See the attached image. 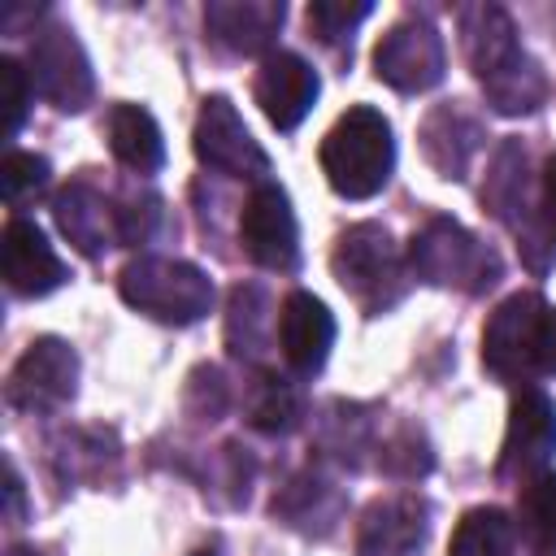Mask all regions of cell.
<instances>
[{
	"instance_id": "14",
	"label": "cell",
	"mask_w": 556,
	"mask_h": 556,
	"mask_svg": "<svg viewBox=\"0 0 556 556\" xmlns=\"http://www.w3.org/2000/svg\"><path fill=\"white\" fill-rule=\"evenodd\" d=\"M30 70H35V87L48 100H56V109H83V100H87L83 87H91V78H87V61L78 56L70 35L56 30L52 39H39Z\"/></svg>"
},
{
	"instance_id": "6",
	"label": "cell",
	"mask_w": 556,
	"mask_h": 556,
	"mask_svg": "<svg viewBox=\"0 0 556 556\" xmlns=\"http://www.w3.org/2000/svg\"><path fill=\"white\" fill-rule=\"evenodd\" d=\"M413 265H421V274L434 278V282L469 278V291L486 287L495 278V269H500L495 256L452 222H434L421 239H413Z\"/></svg>"
},
{
	"instance_id": "15",
	"label": "cell",
	"mask_w": 556,
	"mask_h": 556,
	"mask_svg": "<svg viewBox=\"0 0 556 556\" xmlns=\"http://www.w3.org/2000/svg\"><path fill=\"white\" fill-rule=\"evenodd\" d=\"M421 504L417 500H382L365 513L361 526V556H408L421 543Z\"/></svg>"
},
{
	"instance_id": "25",
	"label": "cell",
	"mask_w": 556,
	"mask_h": 556,
	"mask_svg": "<svg viewBox=\"0 0 556 556\" xmlns=\"http://www.w3.org/2000/svg\"><path fill=\"white\" fill-rule=\"evenodd\" d=\"M543 226L556 239V156H547L543 165Z\"/></svg>"
},
{
	"instance_id": "1",
	"label": "cell",
	"mask_w": 556,
	"mask_h": 556,
	"mask_svg": "<svg viewBox=\"0 0 556 556\" xmlns=\"http://www.w3.org/2000/svg\"><path fill=\"white\" fill-rule=\"evenodd\" d=\"M395 165V143H391V126L378 109L369 104H352L330 135L321 139V169L326 182L348 195V200H369L387 187Z\"/></svg>"
},
{
	"instance_id": "23",
	"label": "cell",
	"mask_w": 556,
	"mask_h": 556,
	"mask_svg": "<svg viewBox=\"0 0 556 556\" xmlns=\"http://www.w3.org/2000/svg\"><path fill=\"white\" fill-rule=\"evenodd\" d=\"M261 391H265V400L252 404V421H256L261 430H287L291 417H295V400H291V391H287L278 378H265Z\"/></svg>"
},
{
	"instance_id": "24",
	"label": "cell",
	"mask_w": 556,
	"mask_h": 556,
	"mask_svg": "<svg viewBox=\"0 0 556 556\" xmlns=\"http://www.w3.org/2000/svg\"><path fill=\"white\" fill-rule=\"evenodd\" d=\"M369 13V4H313L308 9V26H317L321 30V39H334V35H343V26H352V22H361Z\"/></svg>"
},
{
	"instance_id": "18",
	"label": "cell",
	"mask_w": 556,
	"mask_h": 556,
	"mask_svg": "<svg viewBox=\"0 0 556 556\" xmlns=\"http://www.w3.org/2000/svg\"><path fill=\"white\" fill-rule=\"evenodd\" d=\"M517 517L534 556H556V473H534L521 486Z\"/></svg>"
},
{
	"instance_id": "3",
	"label": "cell",
	"mask_w": 556,
	"mask_h": 556,
	"mask_svg": "<svg viewBox=\"0 0 556 556\" xmlns=\"http://www.w3.org/2000/svg\"><path fill=\"white\" fill-rule=\"evenodd\" d=\"M334 274L343 282V291H352L374 313H382L387 304H395L400 291H404L400 256H395L387 230H378V226H352V230L339 235Z\"/></svg>"
},
{
	"instance_id": "4",
	"label": "cell",
	"mask_w": 556,
	"mask_h": 556,
	"mask_svg": "<svg viewBox=\"0 0 556 556\" xmlns=\"http://www.w3.org/2000/svg\"><path fill=\"white\" fill-rule=\"evenodd\" d=\"M122 295L161 317V321H195L213 304V287L195 265L182 261H139L122 274Z\"/></svg>"
},
{
	"instance_id": "20",
	"label": "cell",
	"mask_w": 556,
	"mask_h": 556,
	"mask_svg": "<svg viewBox=\"0 0 556 556\" xmlns=\"http://www.w3.org/2000/svg\"><path fill=\"white\" fill-rule=\"evenodd\" d=\"M452 556H513V521L500 508H469L452 534Z\"/></svg>"
},
{
	"instance_id": "5",
	"label": "cell",
	"mask_w": 556,
	"mask_h": 556,
	"mask_svg": "<svg viewBox=\"0 0 556 556\" xmlns=\"http://www.w3.org/2000/svg\"><path fill=\"white\" fill-rule=\"evenodd\" d=\"M239 239L243 252L265 265V269H295L300 261V230H295V213L287 204V191L274 182H261L239 217Z\"/></svg>"
},
{
	"instance_id": "17",
	"label": "cell",
	"mask_w": 556,
	"mask_h": 556,
	"mask_svg": "<svg viewBox=\"0 0 556 556\" xmlns=\"http://www.w3.org/2000/svg\"><path fill=\"white\" fill-rule=\"evenodd\" d=\"M109 148H113V156H117L122 165H130V169H139V174L156 169L161 156H165L161 130H156L152 113L139 109V104H117V109L109 113Z\"/></svg>"
},
{
	"instance_id": "22",
	"label": "cell",
	"mask_w": 556,
	"mask_h": 556,
	"mask_svg": "<svg viewBox=\"0 0 556 556\" xmlns=\"http://www.w3.org/2000/svg\"><path fill=\"white\" fill-rule=\"evenodd\" d=\"M0 100H4V135H17L26 104H30V83L22 74V65L13 56L0 61Z\"/></svg>"
},
{
	"instance_id": "19",
	"label": "cell",
	"mask_w": 556,
	"mask_h": 556,
	"mask_svg": "<svg viewBox=\"0 0 556 556\" xmlns=\"http://www.w3.org/2000/svg\"><path fill=\"white\" fill-rule=\"evenodd\" d=\"M208 22L217 39H226L239 52H252L269 39V26L282 22V4H217L208 9Z\"/></svg>"
},
{
	"instance_id": "12",
	"label": "cell",
	"mask_w": 556,
	"mask_h": 556,
	"mask_svg": "<svg viewBox=\"0 0 556 556\" xmlns=\"http://www.w3.org/2000/svg\"><path fill=\"white\" fill-rule=\"evenodd\" d=\"M278 343H282V356L295 374H317L326 365L330 343H334L330 308L308 291H291L282 300V313H278Z\"/></svg>"
},
{
	"instance_id": "21",
	"label": "cell",
	"mask_w": 556,
	"mask_h": 556,
	"mask_svg": "<svg viewBox=\"0 0 556 556\" xmlns=\"http://www.w3.org/2000/svg\"><path fill=\"white\" fill-rule=\"evenodd\" d=\"M43 182H48V161L43 156H35V152H9V161H4V200L9 204H17L22 195L39 191Z\"/></svg>"
},
{
	"instance_id": "13",
	"label": "cell",
	"mask_w": 556,
	"mask_h": 556,
	"mask_svg": "<svg viewBox=\"0 0 556 556\" xmlns=\"http://www.w3.org/2000/svg\"><path fill=\"white\" fill-rule=\"evenodd\" d=\"M0 261H4V282L17 295H48L52 287L65 282V265H61V256L52 252V243L43 239V230L35 222L13 217L4 226Z\"/></svg>"
},
{
	"instance_id": "26",
	"label": "cell",
	"mask_w": 556,
	"mask_h": 556,
	"mask_svg": "<svg viewBox=\"0 0 556 556\" xmlns=\"http://www.w3.org/2000/svg\"><path fill=\"white\" fill-rule=\"evenodd\" d=\"M200 556H208V552H200Z\"/></svg>"
},
{
	"instance_id": "16",
	"label": "cell",
	"mask_w": 556,
	"mask_h": 556,
	"mask_svg": "<svg viewBox=\"0 0 556 556\" xmlns=\"http://www.w3.org/2000/svg\"><path fill=\"white\" fill-rule=\"evenodd\" d=\"M109 204L96 195V191H87V187H74V191H65L61 200H56V222H61V230L83 248V252H100V248H109V239H122L126 243V208L117 213V217H109L104 213Z\"/></svg>"
},
{
	"instance_id": "8",
	"label": "cell",
	"mask_w": 556,
	"mask_h": 556,
	"mask_svg": "<svg viewBox=\"0 0 556 556\" xmlns=\"http://www.w3.org/2000/svg\"><path fill=\"white\" fill-rule=\"evenodd\" d=\"M374 65H378V78H387L391 87L421 91V87H434L443 74V43L430 26L400 22V26H391V35H382Z\"/></svg>"
},
{
	"instance_id": "11",
	"label": "cell",
	"mask_w": 556,
	"mask_h": 556,
	"mask_svg": "<svg viewBox=\"0 0 556 556\" xmlns=\"http://www.w3.org/2000/svg\"><path fill=\"white\" fill-rule=\"evenodd\" d=\"M317 100V74L308 61H300L295 52H269L261 74H256V104L261 113L278 126L291 130L304 122V113Z\"/></svg>"
},
{
	"instance_id": "2",
	"label": "cell",
	"mask_w": 556,
	"mask_h": 556,
	"mask_svg": "<svg viewBox=\"0 0 556 556\" xmlns=\"http://www.w3.org/2000/svg\"><path fill=\"white\" fill-rule=\"evenodd\" d=\"M482 361L495 374H556V308L539 295H513L495 308L482 334Z\"/></svg>"
},
{
	"instance_id": "7",
	"label": "cell",
	"mask_w": 556,
	"mask_h": 556,
	"mask_svg": "<svg viewBox=\"0 0 556 556\" xmlns=\"http://www.w3.org/2000/svg\"><path fill=\"white\" fill-rule=\"evenodd\" d=\"M552 447H556V408L539 387H521L513 395L500 473H543Z\"/></svg>"
},
{
	"instance_id": "9",
	"label": "cell",
	"mask_w": 556,
	"mask_h": 556,
	"mask_svg": "<svg viewBox=\"0 0 556 556\" xmlns=\"http://www.w3.org/2000/svg\"><path fill=\"white\" fill-rule=\"evenodd\" d=\"M195 152L204 165L222 169V174H265V152L252 143L248 126L239 122V113L230 109V100L213 96L200 109L195 122Z\"/></svg>"
},
{
	"instance_id": "10",
	"label": "cell",
	"mask_w": 556,
	"mask_h": 556,
	"mask_svg": "<svg viewBox=\"0 0 556 556\" xmlns=\"http://www.w3.org/2000/svg\"><path fill=\"white\" fill-rule=\"evenodd\" d=\"M74 374L78 361L61 339H39L26 348V356L13 365L9 378V400L17 408H48L61 404L65 395H74Z\"/></svg>"
}]
</instances>
